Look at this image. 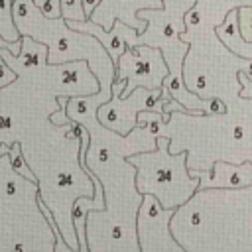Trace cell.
Masks as SVG:
<instances>
[{"label":"cell","instance_id":"cell-1","mask_svg":"<svg viewBox=\"0 0 252 252\" xmlns=\"http://www.w3.org/2000/svg\"><path fill=\"white\" fill-rule=\"evenodd\" d=\"M12 18L20 35H30L47 47L45 61L49 65L93 57L89 69L98 77V87H102L100 93L104 96H110L114 65L104 47L91 33L71 30L61 16L45 18L37 10L33 0H12Z\"/></svg>","mask_w":252,"mask_h":252},{"label":"cell","instance_id":"cell-2","mask_svg":"<svg viewBox=\"0 0 252 252\" xmlns=\"http://www.w3.org/2000/svg\"><path fill=\"white\" fill-rule=\"evenodd\" d=\"M169 138L156 136L154 150L134 154L126 161L138 167L136 189L140 195H154L161 207H181L195 195L199 179L187 169L189 152L169 154Z\"/></svg>","mask_w":252,"mask_h":252},{"label":"cell","instance_id":"cell-3","mask_svg":"<svg viewBox=\"0 0 252 252\" xmlns=\"http://www.w3.org/2000/svg\"><path fill=\"white\" fill-rule=\"evenodd\" d=\"M122 89H124V81H112L110 96L104 102H100L94 112L100 126L108 128L110 132H114L118 136H126L138 124L136 114L140 110L163 112V104H165V100H169V96L163 93V89L150 91L144 87H136L130 94L120 96Z\"/></svg>","mask_w":252,"mask_h":252},{"label":"cell","instance_id":"cell-4","mask_svg":"<svg viewBox=\"0 0 252 252\" xmlns=\"http://www.w3.org/2000/svg\"><path fill=\"white\" fill-rule=\"evenodd\" d=\"M169 73L167 63L159 47H152L146 43L130 45L114 63V79L124 81V89L120 96L130 94L136 87L144 89H161L163 77Z\"/></svg>","mask_w":252,"mask_h":252},{"label":"cell","instance_id":"cell-5","mask_svg":"<svg viewBox=\"0 0 252 252\" xmlns=\"http://www.w3.org/2000/svg\"><path fill=\"white\" fill-rule=\"evenodd\" d=\"M179 207H161V203L144 193L140 201V209L136 211V230H138V248L144 252L158 250H175L183 252L185 248L173 238L169 226Z\"/></svg>","mask_w":252,"mask_h":252},{"label":"cell","instance_id":"cell-6","mask_svg":"<svg viewBox=\"0 0 252 252\" xmlns=\"http://www.w3.org/2000/svg\"><path fill=\"white\" fill-rule=\"evenodd\" d=\"M161 0H100L96 8L91 12L89 20L102 26L104 30H110L112 22L120 20L126 26L134 28L138 33H142L146 28V20L138 18V10L161 8Z\"/></svg>","mask_w":252,"mask_h":252},{"label":"cell","instance_id":"cell-7","mask_svg":"<svg viewBox=\"0 0 252 252\" xmlns=\"http://www.w3.org/2000/svg\"><path fill=\"white\" fill-rule=\"evenodd\" d=\"M189 173L199 179V189H244L252 185V161H242L240 165L226 163V161H215L211 169L207 171V177L203 171H195L187 165Z\"/></svg>","mask_w":252,"mask_h":252},{"label":"cell","instance_id":"cell-8","mask_svg":"<svg viewBox=\"0 0 252 252\" xmlns=\"http://www.w3.org/2000/svg\"><path fill=\"white\" fill-rule=\"evenodd\" d=\"M83 171L94 183V189L96 191H93V195L75 199V203L71 207V222H73L75 236H77V242H79V252H87L89 250V244H87V228H85L87 226V215H89V211H104L106 209L104 187L100 183V177H96L94 173H91L89 165H85Z\"/></svg>","mask_w":252,"mask_h":252},{"label":"cell","instance_id":"cell-9","mask_svg":"<svg viewBox=\"0 0 252 252\" xmlns=\"http://www.w3.org/2000/svg\"><path fill=\"white\" fill-rule=\"evenodd\" d=\"M6 156H8V161H10L8 165L12 167L14 173H18L20 177H26L30 183H37V179H35L32 167L28 165V161H26V158H24V154H22V144H20V142H12Z\"/></svg>","mask_w":252,"mask_h":252},{"label":"cell","instance_id":"cell-10","mask_svg":"<svg viewBox=\"0 0 252 252\" xmlns=\"http://www.w3.org/2000/svg\"><path fill=\"white\" fill-rule=\"evenodd\" d=\"M0 35L6 41H20V32L12 18V0H0Z\"/></svg>","mask_w":252,"mask_h":252},{"label":"cell","instance_id":"cell-11","mask_svg":"<svg viewBox=\"0 0 252 252\" xmlns=\"http://www.w3.org/2000/svg\"><path fill=\"white\" fill-rule=\"evenodd\" d=\"M236 24H238L240 37L244 41H252V6L250 4L236 6Z\"/></svg>","mask_w":252,"mask_h":252},{"label":"cell","instance_id":"cell-12","mask_svg":"<svg viewBox=\"0 0 252 252\" xmlns=\"http://www.w3.org/2000/svg\"><path fill=\"white\" fill-rule=\"evenodd\" d=\"M59 12L63 20H73V22L89 20L83 10V0H59Z\"/></svg>","mask_w":252,"mask_h":252},{"label":"cell","instance_id":"cell-13","mask_svg":"<svg viewBox=\"0 0 252 252\" xmlns=\"http://www.w3.org/2000/svg\"><path fill=\"white\" fill-rule=\"evenodd\" d=\"M33 4L37 6V10L45 16V18H59V0H33Z\"/></svg>","mask_w":252,"mask_h":252},{"label":"cell","instance_id":"cell-14","mask_svg":"<svg viewBox=\"0 0 252 252\" xmlns=\"http://www.w3.org/2000/svg\"><path fill=\"white\" fill-rule=\"evenodd\" d=\"M236 81L242 85V89H240V96L242 98H252V77H248L242 69H238L236 71Z\"/></svg>","mask_w":252,"mask_h":252},{"label":"cell","instance_id":"cell-15","mask_svg":"<svg viewBox=\"0 0 252 252\" xmlns=\"http://www.w3.org/2000/svg\"><path fill=\"white\" fill-rule=\"evenodd\" d=\"M18 79V75L4 63V59L0 57V89H4V87H8V85H12L14 81Z\"/></svg>","mask_w":252,"mask_h":252},{"label":"cell","instance_id":"cell-16","mask_svg":"<svg viewBox=\"0 0 252 252\" xmlns=\"http://www.w3.org/2000/svg\"><path fill=\"white\" fill-rule=\"evenodd\" d=\"M20 41H6L2 35H0V47H8V51L12 53V55H16L18 51H20Z\"/></svg>","mask_w":252,"mask_h":252},{"label":"cell","instance_id":"cell-17","mask_svg":"<svg viewBox=\"0 0 252 252\" xmlns=\"http://www.w3.org/2000/svg\"><path fill=\"white\" fill-rule=\"evenodd\" d=\"M187 219H189V220H187V222H189V226H199V224H201V220H203V219H201V211H199V209H193V211L187 215Z\"/></svg>","mask_w":252,"mask_h":252},{"label":"cell","instance_id":"cell-18","mask_svg":"<svg viewBox=\"0 0 252 252\" xmlns=\"http://www.w3.org/2000/svg\"><path fill=\"white\" fill-rule=\"evenodd\" d=\"M12 128V118L6 114H0V130H10Z\"/></svg>","mask_w":252,"mask_h":252},{"label":"cell","instance_id":"cell-19","mask_svg":"<svg viewBox=\"0 0 252 252\" xmlns=\"http://www.w3.org/2000/svg\"><path fill=\"white\" fill-rule=\"evenodd\" d=\"M8 150H10V144L8 142H0V156L2 154H8Z\"/></svg>","mask_w":252,"mask_h":252}]
</instances>
